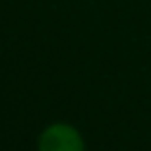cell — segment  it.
Wrapping results in <instances>:
<instances>
[{
    "mask_svg": "<svg viewBox=\"0 0 151 151\" xmlns=\"http://www.w3.org/2000/svg\"><path fill=\"white\" fill-rule=\"evenodd\" d=\"M41 151H83V143L74 128L56 124L43 134Z\"/></svg>",
    "mask_w": 151,
    "mask_h": 151,
    "instance_id": "cell-1",
    "label": "cell"
}]
</instances>
